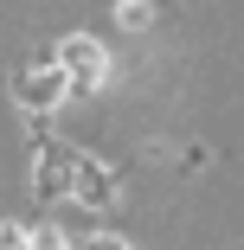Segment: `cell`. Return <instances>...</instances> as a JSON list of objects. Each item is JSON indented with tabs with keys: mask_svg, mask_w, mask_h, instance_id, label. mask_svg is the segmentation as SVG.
Here are the masks:
<instances>
[{
	"mask_svg": "<svg viewBox=\"0 0 244 250\" xmlns=\"http://www.w3.org/2000/svg\"><path fill=\"white\" fill-rule=\"evenodd\" d=\"M65 71H71L77 83H90V77H103V52H90L84 39H71V45H65Z\"/></svg>",
	"mask_w": 244,
	"mask_h": 250,
	"instance_id": "obj_1",
	"label": "cell"
},
{
	"mask_svg": "<svg viewBox=\"0 0 244 250\" xmlns=\"http://www.w3.org/2000/svg\"><path fill=\"white\" fill-rule=\"evenodd\" d=\"M90 250H122V244H116V237H103V244H90Z\"/></svg>",
	"mask_w": 244,
	"mask_h": 250,
	"instance_id": "obj_2",
	"label": "cell"
}]
</instances>
